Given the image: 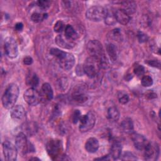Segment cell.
Listing matches in <instances>:
<instances>
[{
    "label": "cell",
    "mask_w": 161,
    "mask_h": 161,
    "mask_svg": "<svg viewBox=\"0 0 161 161\" xmlns=\"http://www.w3.org/2000/svg\"><path fill=\"white\" fill-rule=\"evenodd\" d=\"M141 84L143 87H150L153 84V79L149 75H144L142 78Z\"/></svg>",
    "instance_id": "f546056e"
},
{
    "label": "cell",
    "mask_w": 161,
    "mask_h": 161,
    "mask_svg": "<svg viewBox=\"0 0 161 161\" xmlns=\"http://www.w3.org/2000/svg\"><path fill=\"white\" fill-rule=\"evenodd\" d=\"M118 99L119 103L122 104H125L129 101V96L125 92L120 91L118 93Z\"/></svg>",
    "instance_id": "4316f807"
},
{
    "label": "cell",
    "mask_w": 161,
    "mask_h": 161,
    "mask_svg": "<svg viewBox=\"0 0 161 161\" xmlns=\"http://www.w3.org/2000/svg\"><path fill=\"white\" fill-rule=\"evenodd\" d=\"M82 66L84 74L91 79L96 77L101 69L99 60L92 57H88Z\"/></svg>",
    "instance_id": "277c9868"
},
{
    "label": "cell",
    "mask_w": 161,
    "mask_h": 161,
    "mask_svg": "<svg viewBox=\"0 0 161 161\" xmlns=\"http://www.w3.org/2000/svg\"><path fill=\"white\" fill-rule=\"evenodd\" d=\"M62 149V143L60 140L51 139L47 143L46 150L47 153L53 160H57L60 157Z\"/></svg>",
    "instance_id": "8992f818"
},
{
    "label": "cell",
    "mask_w": 161,
    "mask_h": 161,
    "mask_svg": "<svg viewBox=\"0 0 161 161\" xmlns=\"http://www.w3.org/2000/svg\"><path fill=\"white\" fill-rule=\"evenodd\" d=\"M79 121V130L82 133H85L94 127L96 123V118L92 113L89 112L86 114L81 116Z\"/></svg>",
    "instance_id": "52a82bcc"
},
{
    "label": "cell",
    "mask_w": 161,
    "mask_h": 161,
    "mask_svg": "<svg viewBox=\"0 0 161 161\" xmlns=\"http://www.w3.org/2000/svg\"><path fill=\"white\" fill-rule=\"evenodd\" d=\"M4 50L6 55L11 58H14L18 56V48L16 40L12 37H7L4 43Z\"/></svg>",
    "instance_id": "9c48e42d"
},
{
    "label": "cell",
    "mask_w": 161,
    "mask_h": 161,
    "mask_svg": "<svg viewBox=\"0 0 161 161\" xmlns=\"http://www.w3.org/2000/svg\"><path fill=\"white\" fill-rule=\"evenodd\" d=\"M109 155H104V156H103V157H100V158H95L94 160H109Z\"/></svg>",
    "instance_id": "60d3db41"
},
{
    "label": "cell",
    "mask_w": 161,
    "mask_h": 161,
    "mask_svg": "<svg viewBox=\"0 0 161 161\" xmlns=\"http://www.w3.org/2000/svg\"><path fill=\"white\" fill-rule=\"evenodd\" d=\"M133 72L136 76L141 77V76H143L145 73V68L143 65L138 64L135 66L133 69Z\"/></svg>",
    "instance_id": "4dcf8cb0"
},
{
    "label": "cell",
    "mask_w": 161,
    "mask_h": 161,
    "mask_svg": "<svg viewBox=\"0 0 161 161\" xmlns=\"http://www.w3.org/2000/svg\"><path fill=\"white\" fill-rule=\"evenodd\" d=\"M119 111L114 106H111L107 111L108 119L111 121H116L119 118Z\"/></svg>",
    "instance_id": "7402d4cb"
},
{
    "label": "cell",
    "mask_w": 161,
    "mask_h": 161,
    "mask_svg": "<svg viewBox=\"0 0 161 161\" xmlns=\"http://www.w3.org/2000/svg\"><path fill=\"white\" fill-rule=\"evenodd\" d=\"M64 36L69 40L75 41L78 38V34L70 25H67L64 30Z\"/></svg>",
    "instance_id": "ffe728a7"
},
{
    "label": "cell",
    "mask_w": 161,
    "mask_h": 161,
    "mask_svg": "<svg viewBox=\"0 0 161 161\" xmlns=\"http://www.w3.org/2000/svg\"><path fill=\"white\" fill-rule=\"evenodd\" d=\"M99 141L94 137L89 138L85 143V149L89 153H95L99 148Z\"/></svg>",
    "instance_id": "ac0fdd59"
},
{
    "label": "cell",
    "mask_w": 161,
    "mask_h": 161,
    "mask_svg": "<svg viewBox=\"0 0 161 161\" xmlns=\"http://www.w3.org/2000/svg\"><path fill=\"white\" fill-rule=\"evenodd\" d=\"M14 28L17 31H21L23 29V24L22 23H17L15 25Z\"/></svg>",
    "instance_id": "ab89813d"
},
{
    "label": "cell",
    "mask_w": 161,
    "mask_h": 161,
    "mask_svg": "<svg viewBox=\"0 0 161 161\" xmlns=\"http://www.w3.org/2000/svg\"><path fill=\"white\" fill-rule=\"evenodd\" d=\"M11 117L15 121H19L26 118V111L21 105L14 106L10 112Z\"/></svg>",
    "instance_id": "4fadbf2b"
},
{
    "label": "cell",
    "mask_w": 161,
    "mask_h": 161,
    "mask_svg": "<svg viewBox=\"0 0 161 161\" xmlns=\"http://www.w3.org/2000/svg\"><path fill=\"white\" fill-rule=\"evenodd\" d=\"M19 96V87L16 84H11L6 89L3 96L2 103L4 108L11 109L15 104Z\"/></svg>",
    "instance_id": "3957f363"
},
{
    "label": "cell",
    "mask_w": 161,
    "mask_h": 161,
    "mask_svg": "<svg viewBox=\"0 0 161 161\" xmlns=\"http://www.w3.org/2000/svg\"><path fill=\"white\" fill-rule=\"evenodd\" d=\"M114 14L116 21L121 25H126L129 23L130 20V15L122 9H118L115 11Z\"/></svg>",
    "instance_id": "9a60e30c"
},
{
    "label": "cell",
    "mask_w": 161,
    "mask_h": 161,
    "mask_svg": "<svg viewBox=\"0 0 161 161\" xmlns=\"http://www.w3.org/2000/svg\"><path fill=\"white\" fill-rule=\"evenodd\" d=\"M31 130H35V127L31 128ZM31 129H30V130H31ZM26 131H27V132H30V130H26Z\"/></svg>",
    "instance_id": "7bdbcfd3"
},
{
    "label": "cell",
    "mask_w": 161,
    "mask_h": 161,
    "mask_svg": "<svg viewBox=\"0 0 161 161\" xmlns=\"http://www.w3.org/2000/svg\"><path fill=\"white\" fill-rule=\"evenodd\" d=\"M137 38L140 43H145L148 40V35L140 31H138L137 33Z\"/></svg>",
    "instance_id": "e575fe53"
},
{
    "label": "cell",
    "mask_w": 161,
    "mask_h": 161,
    "mask_svg": "<svg viewBox=\"0 0 161 161\" xmlns=\"http://www.w3.org/2000/svg\"><path fill=\"white\" fill-rule=\"evenodd\" d=\"M148 65L153 67H157V68H160V63L159 61L156 60H150L145 62Z\"/></svg>",
    "instance_id": "8d00e7d4"
},
{
    "label": "cell",
    "mask_w": 161,
    "mask_h": 161,
    "mask_svg": "<svg viewBox=\"0 0 161 161\" xmlns=\"http://www.w3.org/2000/svg\"><path fill=\"white\" fill-rule=\"evenodd\" d=\"M73 99L79 103H83L87 100V97L83 93L76 92L72 95Z\"/></svg>",
    "instance_id": "83f0119b"
},
{
    "label": "cell",
    "mask_w": 161,
    "mask_h": 161,
    "mask_svg": "<svg viewBox=\"0 0 161 161\" xmlns=\"http://www.w3.org/2000/svg\"><path fill=\"white\" fill-rule=\"evenodd\" d=\"M42 97L47 101H51L53 97V91L50 84L45 82L42 86Z\"/></svg>",
    "instance_id": "e0dca14e"
},
{
    "label": "cell",
    "mask_w": 161,
    "mask_h": 161,
    "mask_svg": "<svg viewBox=\"0 0 161 161\" xmlns=\"http://www.w3.org/2000/svg\"><path fill=\"white\" fill-rule=\"evenodd\" d=\"M113 38L115 40H117L118 38H119L121 37V32H120V30L118 28L114 29L112 31V35Z\"/></svg>",
    "instance_id": "74e56055"
},
{
    "label": "cell",
    "mask_w": 161,
    "mask_h": 161,
    "mask_svg": "<svg viewBox=\"0 0 161 161\" xmlns=\"http://www.w3.org/2000/svg\"><path fill=\"white\" fill-rule=\"evenodd\" d=\"M104 20L105 23L108 25H114L116 22L114 13L109 12V11H108L107 14Z\"/></svg>",
    "instance_id": "f1b7e54d"
},
{
    "label": "cell",
    "mask_w": 161,
    "mask_h": 161,
    "mask_svg": "<svg viewBox=\"0 0 161 161\" xmlns=\"http://www.w3.org/2000/svg\"><path fill=\"white\" fill-rule=\"evenodd\" d=\"M23 64H25V65H31L32 63H33V59L31 57H29V56H27L26 57H25L23 58Z\"/></svg>",
    "instance_id": "f35d334b"
},
{
    "label": "cell",
    "mask_w": 161,
    "mask_h": 161,
    "mask_svg": "<svg viewBox=\"0 0 161 161\" xmlns=\"http://www.w3.org/2000/svg\"><path fill=\"white\" fill-rule=\"evenodd\" d=\"M65 26L64 23L62 21H58L55 23L53 26V30L57 33H60L65 30Z\"/></svg>",
    "instance_id": "1f68e13d"
},
{
    "label": "cell",
    "mask_w": 161,
    "mask_h": 161,
    "mask_svg": "<svg viewBox=\"0 0 161 161\" xmlns=\"http://www.w3.org/2000/svg\"><path fill=\"white\" fill-rule=\"evenodd\" d=\"M27 83L31 87L35 88L39 84V78L36 74H31L27 78Z\"/></svg>",
    "instance_id": "d4e9b609"
},
{
    "label": "cell",
    "mask_w": 161,
    "mask_h": 161,
    "mask_svg": "<svg viewBox=\"0 0 161 161\" xmlns=\"http://www.w3.org/2000/svg\"><path fill=\"white\" fill-rule=\"evenodd\" d=\"M15 145L18 150H19L23 153H26L27 152H30L31 148H33V146H30L27 138L25 133L23 132L19 133L15 139Z\"/></svg>",
    "instance_id": "8fae6325"
},
{
    "label": "cell",
    "mask_w": 161,
    "mask_h": 161,
    "mask_svg": "<svg viewBox=\"0 0 161 161\" xmlns=\"http://www.w3.org/2000/svg\"><path fill=\"white\" fill-rule=\"evenodd\" d=\"M50 53L57 58L60 66L64 70H69L74 67L75 57L72 53L64 52L56 48H52L50 50Z\"/></svg>",
    "instance_id": "7a4b0ae2"
},
{
    "label": "cell",
    "mask_w": 161,
    "mask_h": 161,
    "mask_svg": "<svg viewBox=\"0 0 161 161\" xmlns=\"http://www.w3.org/2000/svg\"><path fill=\"white\" fill-rule=\"evenodd\" d=\"M23 97L25 101L30 106H36L42 99L41 94L35 88L30 87L24 93Z\"/></svg>",
    "instance_id": "ba28073f"
},
{
    "label": "cell",
    "mask_w": 161,
    "mask_h": 161,
    "mask_svg": "<svg viewBox=\"0 0 161 161\" xmlns=\"http://www.w3.org/2000/svg\"><path fill=\"white\" fill-rule=\"evenodd\" d=\"M30 160H39L40 159L38 158H35V157H34V158H31Z\"/></svg>",
    "instance_id": "b9f144b4"
},
{
    "label": "cell",
    "mask_w": 161,
    "mask_h": 161,
    "mask_svg": "<svg viewBox=\"0 0 161 161\" xmlns=\"http://www.w3.org/2000/svg\"><path fill=\"white\" fill-rule=\"evenodd\" d=\"M121 149L122 147L120 143L115 142L112 144L109 155L113 160H117L120 157L121 155Z\"/></svg>",
    "instance_id": "d6986e66"
},
{
    "label": "cell",
    "mask_w": 161,
    "mask_h": 161,
    "mask_svg": "<svg viewBox=\"0 0 161 161\" xmlns=\"http://www.w3.org/2000/svg\"><path fill=\"white\" fill-rule=\"evenodd\" d=\"M36 4L40 8L42 9L45 10L50 7L51 3L49 1H38L36 2Z\"/></svg>",
    "instance_id": "836d02e7"
},
{
    "label": "cell",
    "mask_w": 161,
    "mask_h": 161,
    "mask_svg": "<svg viewBox=\"0 0 161 161\" xmlns=\"http://www.w3.org/2000/svg\"><path fill=\"white\" fill-rule=\"evenodd\" d=\"M144 157L147 160H157L159 155V147L157 143H147L144 148Z\"/></svg>",
    "instance_id": "7c38bea8"
},
{
    "label": "cell",
    "mask_w": 161,
    "mask_h": 161,
    "mask_svg": "<svg viewBox=\"0 0 161 161\" xmlns=\"http://www.w3.org/2000/svg\"><path fill=\"white\" fill-rule=\"evenodd\" d=\"M3 150L4 159L8 161H14L17 158V147L12 143L5 141L3 143Z\"/></svg>",
    "instance_id": "30bf717a"
},
{
    "label": "cell",
    "mask_w": 161,
    "mask_h": 161,
    "mask_svg": "<svg viewBox=\"0 0 161 161\" xmlns=\"http://www.w3.org/2000/svg\"><path fill=\"white\" fill-rule=\"evenodd\" d=\"M122 160H136L137 158L135 156V155L130 152H126L123 153L122 158Z\"/></svg>",
    "instance_id": "d6a6232c"
},
{
    "label": "cell",
    "mask_w": 161,
    "mask_h": 161,
    "mask_svg": "<svg viewBox=\"0 0 161 161\" xmlns=\"http://www.w3.org/2000/svg\"><path fill=\"white\" fill-rule=\"evenodd\" d=\"M86 48L90 57H94L99 60L101 69L107 68L108 65L107 58L103 45L100 42L96 40H90L87 44Z\"/></svg>",
    "instance_id": "6da1fadb"
},
{
    "label": "cell",
    "mask_w": 161,
    "mask_h": 161,
    "mask_svg": "<svg viewBox=\"0 0 161 161\" xmlns=\"http://www.w3.org/2000/svg\"><path fill=\"white\" fill-rule=\"evenodd\" d=\"M106 51L111 61H116L118 57L117 48L116 45L112 43H108L106 45Z\"/></svg>",
    "instance_id": "603a6c76"
},
{
    "label": "cell",
    "mask_w": 161,
    "mask_h": 161,
    "mask_svg": "<svg viewBox=\"0 0 161 161\" xmlns=\"http://www.w3.org/2000/svg\"><path fill=\"white\" fill-rule=\"evenodd\" d=\"M107 13V9L104 7L100 6H94L89 8L87 10L86 16L91 21L98 22L104 19Z\"/></svg>",
    "instance_id": "5b68a950"
},
{
    "label": "cell",
    "mask_w": 161,
    "mask_h": 161,
    "mask_svg": "<svg viewBox=\"0 0 161 161\" xmlns=\"http://www.w3.org/2000/svg\"><path fill=\"white\" fill-rule=\"evenodd\" d=\"M131 139L133 140L135 148L139 150H143L148 143L146 138L142 135L138 133L133 134Z\"/></svg>",
    "instance_id": "5bb4252c"
},
{
    "label": "cell",
    "mask_w": 161,
    "mask_h": 161,
    "mask_svg": "<svg viewBox=\"0 0 161 161\" xmlns=\"http://www.w3.org/2000/svg\"><path fill=\"white\" fill-rule=\"evenodd\" d=\"M47 17V13H40L38 12H35L31 15V19L34 23H39L43 21Z\"/></svg>",
    "instance_id": "484cf974"
},
{
    "label": "cell",
    "mask_w": 161,
    "mask_h": 161,
    "mask_svg": "<svg viewBox=\"0 0 161 161\" xmlns=\"http://www.w3.org/2000/svg\"><path fill=\"white\" fill-rule=\"evenodd\" d=\"M122 9L129 15L130 14H133L135 12L136 9V4L133 1H124L121 3Z\"/></svg>",
    "instance_id": "cb8c5ba5"
},
{
    "label": "cell",
    "mask_w": 161,
    "mask_h": 161,
    "mask_svg": "<svg viewBox=\"0 0 161 161\" xmlns=\"http://www.w3.org/2000/svg\"><path fill=\"white\" fill-rule=\"evenodd\" d=\"M120 126L121 130L126 133H130L133 131V123L132 119L130 118H125L121 123Z\"/></svg>",
    "instance_id": "44dd1931"
},
{
    "label": "cell",
    "mask_w": 161,
    "mask_h": 161,
    "mask_svg": "<svg viewBox=\"0 0 161 161\" xmlns=\"http://www.w3.org/2000/svg\"><path fill=\"white\" fill-rule=\"evenodd\" d=\"M81 117V113L79 111V110L78 109H76L74 111L73 114H72V122L73 123L75 124L77 123L80 118Z\"/></svg>",
    "instance_id": "d590c367"
},
{
    "label": "cell",
    "mask_w": 161,
    "mask_h": 161,
    "mask_svg": "<svg viewBox=\"0 0 161 161\" xmlns=\"http://www.w3.org/2000/svg\"><path fill=\"white\" fill-rule=\"evenodd\" d=\"M55 41L57 43V45H58L59 47L64 48H72V47H74L75 43L74 41L70 40L69 39H67L65 36H62V35H57L55 38Z\"/></svg>",
    "instance_id": "2e32d148"
}]
</instances>
